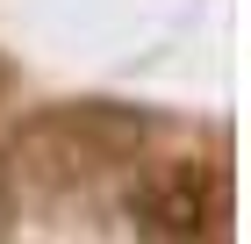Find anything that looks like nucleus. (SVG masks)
Masks as SVG:
<instances>
[{"mask_svg": "<svg viewBox=\"0 0 251 244\" xmlns=\"http://www.w3.org/2000/svg\"><path fill=\"white\" fill-rule=\"evenodd\" d=\"M144 144V115L115 108V101H72V108H43L29 130L15 136V165L22 180L43 187H72L100 165H122Z\"/></svg>", "mask_w": 251, "mask_h": 244, "instance_id": "1", "label": "nucleus"}, {"mask_svg": "<svg viewBox=\"0 0 251 244\" xmlns=\"http://www.w3.org/2000/svg\"><path fill=\"white\" fill-rule=\"evenodd\" d=\"M129 223L144 244H208L223 230V172L208 158H165L129 187Z\"/></svg>", "mask_w": 251, "mask_h": 244, "instance_id": "2", "label": "nucleus"}, {"mask_svg": "<svg viewBox=\"0 0 251 244\" xmlns=\"http://www.w3.org/2000/svg\"><path fill=\"white\" fill-rule=\"evenodd\" d=\"M7 187H15V180H7V165H0V216H7Z\"/></svg>", "mask_w": 251, "mask_h": 244, "instance_id": "3", "label": "nucleus"}, {"mask_svg": "<svg viewBox=\"0 0 251 244\" xmlns=\"http://www.w3.org/2000/svg\"><path fill=\"white\" fill-rule=\"evenodd\" d=\"M0 86H7V72H0Z\"/></svg>", "mask_w": 251, "mask_h": 244, "instance_id": "4", "label": "nucleus"}]
</instances>
